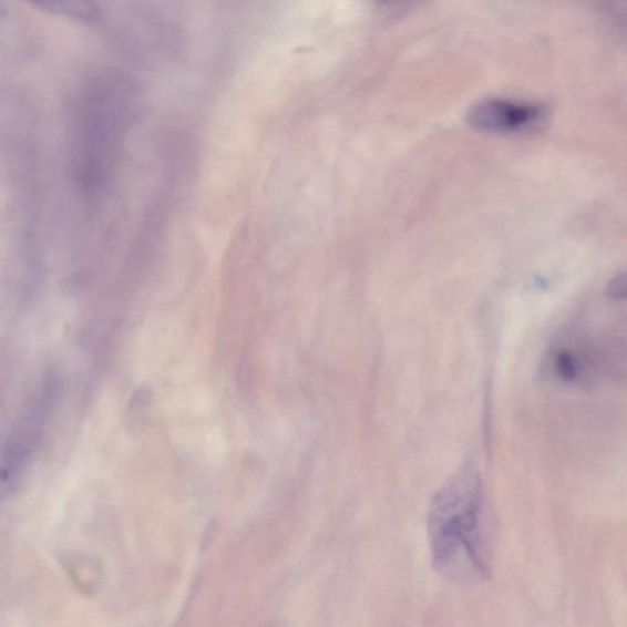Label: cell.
<instances>
[{
  "label": "cell",
  "mask_w": 627,
  "mask_h": 627,
  "mask_svg": "<svg viewBox=\"0 0 627 627\" xmlns=\"http://www.w3.org/2000/svg\"><path fill=\"white\" fill-rule=\"evenodd\" d=\"M547 119L548 110L543 104L503 99L484 101L469 114V121L475 127L497 133L536 131Z\"/></svg>",
  "instance_id": "2"
},
{
  "label": "cell",
  "mask_w": 627,
  "mask_h": 627,
  "mask_svg": "<svg viewBox=\"0 0 627 627\" xmlns=\"http://www.w3.org/2000/svg\"><path fill=\"white\" fill-rule=\"evenodd\" d=\"M482 510L480 473L466 464L440 487L428 511L432 561L440 574L461 583L486 577Z\"/></svg>",
  "instance_id": "1"
},
{
  "label": "cell",
  "mask_w": 627,
  "mask_h": 627,
  "mask_svg": "<svg viewBox=\"0 0 627 627\" xmlns=\"http://www.w3.org/2000/svg\"><path fill=\"white\" fill-rule=\"evenodd\" d=\"M607 295L615 300H627V273L613 278L607 286Z\"/></svg>",
  "instance_id": "5"
},
{
  "label": "cell",
  "mask_w": 627,
  "mask_h": 627,
  "mask_svg": "<svg viewBox=\"0 0 627 627\" xmlns=\"http://www.w3.org/2000/svg\"><path fill=\"white\" fill-rule=\"evenodd\" d=\"M54 393V388L50 381L38 399L33 401L19 424L3 454V492L6 487H13L19 475L24 470L32 449L37 446L42 428L48 418L49 409Z\"/></svg>",
  "instance_id": "3"
},
{
  "label": "cell",
  "mask_w": 627,
  "mask_h": 627,
  "mask_svg": "<svg viewBox=\"0 0 627 627\" xmlns=\"http://www.w3.org/2000/svg\"><path fill=\"white\" fill-rule=\"evenodd\" d=\"M556 370L562 378L566 380H574L577 376V368L574 358L568 352H562L556 358Z\"/></svg>",
  "instance_id": "4"
}]
</instances>
